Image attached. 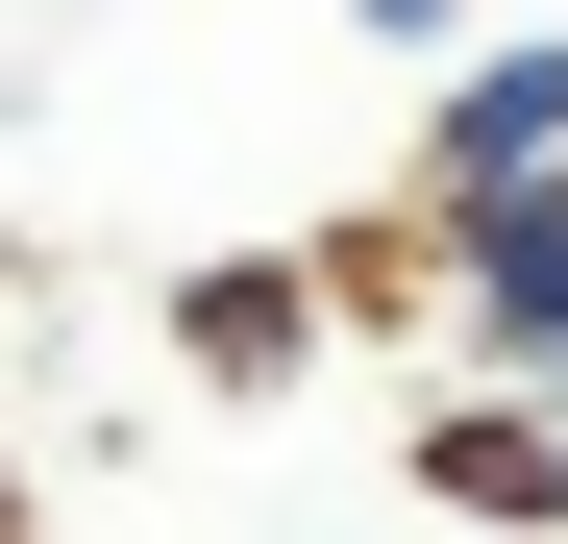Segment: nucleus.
Segmentation results:
<instances>
[{
    "label": "nucleus",
    "mask_w": 568,
    "mask_h": 544,
    "mask_svg": "<svg viewBox=\"0 0 568 544\" xmlns=\"http://www.w3.org/2000/svg\"><path fill=\"white\" fill-rule=\"evenodd\" d=\"M420 272H445V322H469L495 396H568V173H469V199H420Z\"/></svg>",
    "instance_id": "nucleus-1"
},
{
    "label": "nucleus",
    "mask_w": 568,
    "mask_h": 544,
    "mask_svg": "<svg viewBox=\"0 0 568 544\" xmlns=\"http://www.w3.org/2000/svg\"><path fill=\"white\" fill-rule=\"evenodd\" d=\"M322 346H346V298L297 248H199V272H173V372H199V396H297Z\"/></svg>",
    "instance_id": "nucleus-2"
},
{
    "label": "nucleus",
    "mask_w": 568,
    "mask_h": 544,
    "mask_svg": "<svg viewBox=\"0 0 568 544\" xmlns=\"http://www.w3.org/2000/svg\"><path fill=\"white\" fill-rule=\"evenodd\" d=\"M420 495L495 520V544H568V396H495V372H469V396L420 421Z\"/></svg>",
    "instance_id": "nucleus-3"
},
{
    "label": "nucleus",
    "mask_w": 568,
    "mask_h": 544,
    "mask_svg": "<svg viewBox=\"0 0 568 544\" xmlns=\"http://www.w3.org/2000/svg\"><path fill=\"white\" fill-rule=\"evenodd\" d=\"M469 173H568V50H469V74H445L420 199H469Z\"/></svg>",
    "instance_id": "nucleus-4"
},
{
    "label": "nucleus",
    "mask_w": 568,
    "mask_h": 544,
    "mask_svg": "<svg viewBox=\"0 0 568 544\" xmlns=\"http://www.w3.org/2000/svg\"><path fill=\"white\" fill-rule=\"evenodd\" d=\"M371 26H420V50H445V26H469V0H371Z\"/></svg>",
    "instance_id": "nucleus-5"
},
{
    "label": "nucleus",
    "mask_w": 568,
    "mask_h": 544,
    "mask_svg": "<svg viewBox=\"0 0 568 544\" xmlns=\"http://www.w3.org/2000/svg\"><path fill=\"white\" fill-rule=\"evenodd\" d=\"M0 544H26V445H0Z\"/></svg>",
    "instance_id": "nucleus-6"
}]
</instances>
